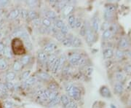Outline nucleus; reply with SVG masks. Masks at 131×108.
Masks as SVG:
<instances>
[{
  "label": "nucleus",
  "mask_w": 131,
  "mask_h": 108,
  "mask_svg": "<svg viewBox=\"0 0 131 108\" xmlns=\"http://www.w3.org/2000/svg\"><path fill=\"white\" fill-rule=\"evenodd\" d=\"M73 35H68L66 36L61 43H62L63 45L67 48H70L72 47V39H73Z\"/></svg>",
  "instance_id": "7"
},
{
  "label": "nucleus",
  "mask_w": 131,
  "mask_h": 108,
  "mask_svg": "<svg viewBox=\"0 0 131 108\" xmlns=\"http://www.w3.org/2000/svg\"><path fill=\"white\" fill-rule=\"evenodd\" d=\"M85 39H86V42L88 43L90 45H92L95 42V34H94V31L91 29H90V28H87V29H86Z\"/></svg>",
  "instance_id": "3"
},
{
  "label": "nucleus",
  "mask_w": 131,
  "mask_h": 108,
  "mask_svg": "<svg viewBox=\"0 0 131 108\" xmlns=\"http://www.w3.org/2000/svg\"><path fill=\"white\" fill-rule=\"evenodd\" d=\"M45 18L50 19L52 22H54L57 20V15L53 11H47L45 14Z\"/></svg>",
  "instance_id": "14"
},
{
  "label": "nucleus",
  "mask_w": 131,
  "mask_h": 108,
  "mask_svg": "<svg viewBox=\"0 0 131 108\" xmlns=\"http://www.w3.org/2000/svg\"><path fill=\"white\" fill-rule=\"evenodd\" d=\"M60 31L62 33V34H63L64 35H67V34L68 33V26L67 25H66V24H64L63 26V27L61 28L60 29Z\"/></svg>",
  "instance_id": "41"
},
{
  "label": "nucleus",
  "mask_w": 131,
  "mask_h": 108,
  "mask_svg": "<svg viewBox=\"0 0 131 108\" xmlns=\"http://www.w3.org/2000/svg\"><path fill=\"white\" fill-rule=\"evenodd\" d=\"M58 92L57 91H50V95H49V98H48V100L49 102H51L52 100H53V99L58 96Z\"/></svg>",
  "instance_id": "37"
},
{
  "label": "nucleus",
  "mask_w": 131,
  "mask_h": 108,
  "mask_svg": "<svg viewBox=\"0 0 131 108\" xmlns=\"http://www.w3.org/2000/svg\"><path fill=\"white\" fill-rule=\"evenodd\" d=\"M103 16H104L105 20H106V21H109V20H111V19L113 18L114 13H109V12H107V11H105Z\"/></svg>",
  "instance_id": "36"
},
{
  "label": "nucleus",
  "mask_w": 131,
  "mask_h": 108,
  "mask_svg": "<svg viewBox=\"0 0 131 108\" xmlns=\"http://www.w3.org/2000/svg\"><path fill=\"white\" fill-rule=\"evenodd\" d=\"M57 45L53 43H49L47 44H46L45 45V47H44L43 48V51L45 52L47 54V53H52L54 52L55 50L57 49Z\"/></svg>",
  "instance_id": "4"
},
{
  "label": "nucleus",
  "mask_w": 131,
  "mask_h": 108,
  "mask_svg": "<svg viewBox=\"0 0 131 108\" xmlns=\"http://www.w3.org/2000/svg\"><path fill=\"white\" fill-rule=\"evenodd\" d=\"M12 47H13V52L15 54L20 55V54L24 53V52H25L23 43L19 39H15L13 40V44H12Z\"/></svg>",
  "instance_id": "1"
},
{
  "label": "nucleus",
  "mask_w": 131,
  "mask_h": 108,
  "mask_svg": "<svg viewBox=\"0 0 131 108\" xmlns=\"http://www.w3.org/2000/svg\"><path fill=\"white\" fill-rule=\"evenodd\" d=\"M26 4L31 7H36L38 4V2L37 1H27L26 2Z\"/></svg>",
  "instance_id": "50"
},
{
  "label": "nucleus",
  "mask_w": 131,
  "mask_h": 108,
  "mask_svg": "<svg viewBox=\"0 0 131 108\" xmlns=\"http://www.w3.org/2000/svg\"><path fill=\"white\" fill-rule=\"evenodd\" d=\"M100 93L101 94L102 96L103 97H110L111 96V92H110V91L109 89L106 87V86H103L100 89Z\"/></svg>",
  "instance_id": "13"
},
{
  "label": "nucleus",
  "mask_w": 131,
  "mask_h": 108,
  "mask_svg": "<svg viewBox=\"0 0 131 108\" xmlns=\"http://www.w3.org/2000/svg\"><path fill=\"white\" fill-rule=\"evenodd\" d=\"M82 25V20L78 18H76V23H75V28H77V29H80L81 28Z\"/></svg>",
  "instance_id": "48"
},
{
  "label": "nucleus",
  "mask_w": 131,
  "mask_h": 108,
  "mask_svg": "<svg viewBox=\"0 0 131 108\" xmlns=\"http://www.w3.org/2000/svg\"><path fill=\"white\" fill-rule=\"evenodd\" d=\"M66 36L64 35L63 34H62L60 31H58L56 33H55V37L58 41H60V42H62L63 39L66 37Z\"/></svg>",
  "instance_id": "29"
},
{
  "label": "nucleus",
  "mask_w": 131,
  "mask_h": 108,
  "mask_svg": "<svg viewBox=\"0 0 131 108\" xmlns=\"http://www.w3.org/2000/svg\"><path fill=\"white\" fill-rule=\"evenodd\" d=\"M115 56H116L117 59L119 60V59H122V58H123L124 53L121 51V50H117V51H116V53H115Z\"/></svg>",
  "instance_id": "42"
},
{
  "label": "nucleus",
  "mask_w": 131,
  "mask_h": 108,
  "mask_svg": "<svg viewBox=\"0 0 131 108\" xmlns=\"http://www.w3.org/2000/svg\"><path fill=\"white\" fill-rule=\"evenodd\" d=\"M93 68L92 67V66H87L86 69V72L88 75H90V74L93 73Z\"/></svg>",
  "instance_id": "54"
},
{
  "label": "nucleus",
  "mask_w": 131,
  "mask_h": 108,
  "mask_svg": "<svg viewBox=\"0 0 131 108\" xmlns=\"http://www.w3.org/2000/svg\"><path fill=\"white\" fill-rule=\"evenodd\" d=\"M66 60V57L65 55H61L60 56V58H58V61H59V62H60V64L61 65H63L64 64Z\"/></svg>",
  "instance_id": "49"
},
{
  "label": "nucleus",
  "mask_w": 131,
  "mask_h": 108,
  "mask_svg": "<svg viewBox=\"0 0 131 108\" xmlns=\"http://www.w3.org/2000/svg\"><path fill=\"white\" fill-rule=\"evenodd\" d=\"M81 58H82V56L80 54L74 53L69 57V59H68L69 63L71 64H72V65H74V66H76Z\"/></svg>",
  "instance_id": "5"
},
{
  "label": "nucleus",
  "mask_w": 131,
  "mask_h": 108,
  "mask_svg": "<svg viewBox=\"0 0 131 108\" xmlns=\"http://www.w3.org/2000/svg\"><path fill=\"white\" fill-rule=\"evenodd\" d=\"M31 61V57L30 55H24L20 59V62L22 64V66H26L29 64Z\"/></svg>",
  "instance_id": "10"
},
{
  "label": "nucleus",
  "mask_w": 131,
  "mask_h": 108,
  "mask_svg": "<svg viewBox=\"0 0 131 108\" xmlns=\"http://www.w3.org/2000/svg\"><path fill=\"white\" fill-rule=\"evenodd\" d=\"M128 46V42L125 38H122L119 42V48L120 49H125Z\"/></svg>",
  "instance_id": "21"
},
{
  "label": "nucleus",
  "mask_w": 131,
  "mask_h": 108,
  "mask_svg": "<svg viewBox=\"0 0 131 108\" xmlns=\"http://www.w3.org/2000/svg\"><path fill=\"white\" fill-rule=\"evenodd\" d=\"M37 57L39 61H41L42 63H46L48 56L45 52H44L43 51H40L37 53Z\"/></svg>",
  "instance_id": "9"
},
{
  "label": "nucleus",
  "mask_w": 131,
  "mask_h": 108,
  "mask_svg": "<svg viewBox=\"0 0 131 108\" xmlns=\"http://www.w3.org/2000/svg\"><path fill=\"white\" fill-rule=\"evenodd\" d=\"M2 29V25L0 24V29Z\"/></svg>",
  "instance_id": "60"
},
{
  "label": "nucleus",
  "mask_w": 131,
  "mask_h": 108,
  "mask_svg": "<svg viewBox=\"0 0 131 108\" xmlns=\"http://www.w3.org/2000/svg\"><path fill=\"white\" fill-rule=\"evenodd\" d=\"M49 91H57L58 90V86L55 83H54V82H50V83L48 85V88H47Z\"/></svg>",
  "instance_id": "35"
},
{
  "label": "nucleus",
  "mask_w": 131,
  "mask_h": 108,
  "mask_svg": "<svg viewBox=\"0 0 131 108\" xmlns=\"http://www.w3.org/2000/svg\"><path fill=\"white\" fill-rule=\"evenodd\" d=\"M124 90V87L122 86V84L121 82H117V83L115 84L114 86V91L118 94H121L122 93V91Z\"/></svg>",
  "instance_id": "25"
},
{
  "label": "nucleus",
  "mask_w": 131,
  "mask_h": 108,
  "mask_svg": "<svg viewBox=\"0 0 131 108\" xmlns=\"http://www.w3.org/2000/svg\"><path fill=\"white\" fill-rule=\"evenodd\" d=\"M2 13V8H0V15H1Z\"/></svg>",
  "instance_id": "59"
},
{
  "label": "nucleus",
  "mask_w": 131,
  "mask_h": 108,
  "mask_svg": "<svg viewBox=\"0 0 131 108\" xmlns=\"http://www.w3.org/2000/svg\"><path fill=\"white\" fill-rule=\"evenodd\" d=\"M68 95L74 101H79L81 99V91L77 87L73 86L72 88L68 91Z\"/></svg>",
  "instance_id": "2"
},
{
  "label": "nucleus",
  "mask_w": 131,
  "mask_h": 108,
  "mask_svg": "<svg viewBox=\"0 0 131 108\" xmlns=\"http://www.w3.org/2000/svg\"><path fill=\"white\" fill-rule=\"evenodd\" d=\"M4 108H15V104L10 101H6L4 104Z\"/></svg>",
  "instance_id": "44"
},
{
  "label": "nucleus",
  "mask_w": 131,
  "mask_h": 108,
  "mask_svg": "<svg viewBox=\"0 0 131 108\" xmlns=\"http://www.w3.org/2000/svg\"><path fill=\"white\" fill-rule=\"evenodd\" d=\"M103 56L104 59H110V58H111L113 56V50L109 48L104 49L103 51Z\"/></svg>",
  "instance_id": "12"
},
{
  "label": "nucleus",
  "mask_w": 131,
  "mask_h": 108,
  "mask_svg": "<svg viewBox=\"0 0 131 108\" xmlns=\"http://www.w3.org/2000/svg\"><path fill=\"white\" fill-rule=\"evenodd\" d=\"M74 10V7L72 5H67L63 10V13L64 15L66 16H68L71 15V13H72V11Z\"/></svg>",
  "instance_id": "23"
},
{
  "label": "nucleus",
  "mask_w": 131,
  "mask_h": 108,
  "mask_svg": "<svg viewBox=\"0 0 131 108\" xmlns=\"http://www.w3.org/2000/svg\"><path fill=\"white\" fill-rule=\"evenodd\" d=\"M20 14H21V11L18 9H14L9 13L8 18L10 19H12V20L16 19L20 16Z\"/></svg>",
  "instance_id": "11"
},
{
  "label": "nucleus",
  "mask_w": 131,
  "mask_h": 108,
  "mask_svg": "<svg viewBox=\"0 0 131 108\" xmlns=\"http://www.w3.org/2000/svg\"><path fill=\"white\" fill-rule=\"evenodd\" d=\"M70 101H71L70 98L67 95H62L60 96V102L64 107H66L70 102Z\"/></svg>",
  "instance_id": "24"
},
{
  "label": "nucleus",
  "mask_w": 131,
  "mask_h": 108,
  "mask_svg": "<svg viewBox=\"0 0 131 108\" xmlns=\"http://www.w3.org/2000/svg\"><path fill=\"white\" fill-rule=\"evenodd\" d=\"M81 45H82L81 39L77 37H74L73 39H72V47H73V48H80Z\"/></svg>",
  "instance_id": "18"
},
{
  "label": "nucleus",
  "mask_w": 131,
  "mask_h": 108,
  "mask_svg": "<svg viewBox=\"0 0 131 108\" xmlns=\"http://www.w3.org/2000/svg\"><path fill=\"white\" fill-rule=\"evenodd\" d=\"M91 26L95 32H98L100 28V22H99V18L97 16H94L92 18L91 21Z\"/></svg>",
  "instance_id": "6"
},
{
  "label": "nucleus",
  "mask_w": 131,
  "mask_h": 108,
  "mask_svg": "<svg viewBox=\"0 0 131 108\" xmlns=\"http://www.w3.org/2000/svg\"><path fill=\"white\" fill-rule=\"evenodd\" d=\"M5 85H6V87H7V90L13 89L15 86V84H14V82L13 81H7Z\"/></svg>",
  "instance_id": "47"
},
{
  "label": "nucleus",
  "mask_w": 131,
  "mask_h": 108,
  "mask_svg": "<svg viewBox=\"0 0 131 108\" xmlns=\"http://www.w3.org/2000/svg\"><path fill=\"white\" fill-rule=\"evenodd\" d=\"M115 77H116V79H117L119 82H122V81H124V80H125L124 75H123V74H122L121 72H117V73H116Z\"/></svg>",
  "instance_id": "39"
},
{
  "label": "nucleus",
  "mask_w": 131,
  "mask_h": 108,
  "mask_svg": "<svg viewBox=\"0 0 131 108\" xmlns=\"http://www.w3.org/2000/svg\"><path fill=\"white\" fill-rule=\"evenodd\" d=\"M65 107L66 108H77V104L74 100H71Z\"/></svg>",
  "instance_id": "40"
},
{
  "label": "nucleus",
  "mask_w": 131,
  "mask_h": 108,
  "mask_svg": "<svg viewBox=\"0 0 131 108\" xmlns=\"http://www.w3.org/2000/svg\"><path fill=\"white\" fill-rule=\"evenodd\" d=\"M16 75L13 72H10L6 74V80L7 81H13L15 80Z\"/></svg>",
  "instance_id": "31"
},
{
  "label": "nucleus",
  "mask_w": 131,
  "mask_h": 108,
  "mask_svg": "<svg viewBox=\"0 0 131 108\" xmlns=\"http://www.w3.org/2000/svg\"><path fill=\"white\" fill-rule=\"evenodd\" d=\"M60 96H56V97L53 99V100H52L51 102H49L48 106H49V107H54V106L60 103Z\"/></svg>",
  "instance_id": "26"
},
{
  "label": "nucleus",
  "mask_w": 131,
  "mask_h": 108,
  "mask_svg": "<svg viewBox=\"0 0 131 108\" xmlns=\"http://www.w3.org/2000/svg\"><path fill=\"white\" fill-rule=\"evenodd\" d=\"M37 82V78L36 77H29L27 80L24 81V85L25 86H30L33 85L34 83Z\"/></svg>",
  "instance_id": "19"
},
{
  "label": "nucleus",
  "mask_w": 131,
  "mask_h": 108,
  "mask_svg": "<svg viewBox=\"0 0 131 108\" xmlns=\"http://www.w3.org/2000/svg\"><path fill=\"white\" fill-rule=\"evenodd\" d=\"M30 74H31V71L30 70H27V71L23 72V74H22V75H21V79L25 81V80H27L30 77Z\"/></svg>",
  "instance_id": "34"
},
{
  "label": "nucleus",
  "mask_w": 131,
  "mask_h": 108,
  "mask_svg": "<svg viewBox=\"0 0 131 108\" xmlns=\"http://www.w3.org/2000/svg\"><path fill=\"white\" fill-rule=\"evenodd\" d=\"M4 46L2 43H0V54H2L3 53V51H4Z\"/></svg>",
  "instance_id": "56"
},
{
  "label": "nucleus",
  "mask_w": 131,
  "mask_h": 108,
  "mask_svg": "<svg viewBox=\"0 0 131 108\" xmlns=\"http://www.w3.org/2000/svg\"><path fill=\"white\" fill-rule=\"evenodd\" d=\"M39 78L45 81H48L50 79V75L49 74H47V72H40L39 74Z\"/></svg>",
  "instance_id": "28"
},
{
  "label": "nucleus",
  "mask_w": 131,
  "mask_h": 108,
  "mask_svg": "<svg viewBox=\"0 0 131 108\" xmlns=\"http://www.w3.org/2000/svg\"><path fill=\"white\" fill-rule=\"evenodd\" d=\"M111 31H110V29H106V30H104V31L103 32V38L105 39H108L109 38H111Z\"/></svg>",
  "instance_id": "32"
},
{
  "label": "nucleus",
  "mask_w": 131,
  "mask_h": 108,
  "mask_svg": "<svg viewBox=\"0 0 131 108\" xmlns=\"http://www.w3.org/2000/svg\"><path fill=\"white\" fill-rule=\"evenodd\" d=\"M68 21L69 26L72 29H74L75 28V23H76V17L74 16V15L71 14L70 15H68Z\"/></svg>",
  "instance_id": "16"
},
{
  "label": "nucleus",
  "mask_w": 131,
  "mask_h": 108,
  "mask_svg": "<svg viewBox=\"0 0 131 108\" xmlns=\"http://www.w3.org/2000/svg\"><path fill=\"white\" fill-rule=\"evenodd\" d=\"M2 54L5 58H7V59H11L13 57V52L11 51V49L9 47H4Z\"/></svg>",
  "instance_id": "17"
},
{
  "label": "nucleus",
  "mask_w": 131,
  "mask_h": 108,
  "mask_svg": "<svg viewBox=\"0 0 131 108\" xmlns=\"http://www.w3.org/2000/svg\"><path fill=\"white\" fill-rule=\"evenodd\" d=\"M126 71H127V72H131V65H127V66H126Z\"/></svg>",
  "instance_id": "57"
},
{
  "label": "nucleus",
  "mask_w": 131,
  "mask_h": 108,
  "mask_svg": "<svg viewBox=\"0 0 131 108\" xmlns=\"http://www.w3.org/2000/svg\"><path fill=\"white\" fill-rule=\"evenodd\" d=\"M52 22L50 19H48V18H45V17L42 20V26L45 27V28H47V29H48V28H50V27L52 26Z\"/></svg>",
  "instance_id": "20"
},
{
  "label": "nucleus",
  "mask_w": 131,
  "mask_h": 108,
  "mask_svg": "<svg viewBox=\"0 0 131 108\" xmlns=\"http://www.w3.org/2000/svg\"><path fill=\"white\" fill-rule=\"evenodd\" d=\"M7 67V61L4 59H2V58H0V69L4 70V69H6Z\"/></svg>",
  "instance_id": "33"
},
{
  "label": "nucleus",
  "mask_w": 131,
  "mask_h": 108,
  "mask_svg": "<svg viewBox=\"0 0 131 108\" xmlns=\"http://www.w3.org/2000/svg\"><path fill=\"white\" fill-rule=\"evenodd\" d=\"M57 59H58V58H57V56L55 54H51V55L48 56L47 60V62L46 63L47 64V65L50 66V67L52 68V66L54 65V64L57 61Z\"/></svg>",
  "instance_id": "8"
},
{
  "label": "nucleus",
  "mask_w": 131,
  "mask_h": 108,
  "mask_svg": "<svg viewBox=\"0 0 131 108\" xmlns=\"http://www.w3.org/2000/svg\"><path fill=\"white\" fill-rule=\"evenodd\" d=\"M28 17L29 19H31V21H34L35 19L39 18V15L36 11L34 10H30L28 12Z\"/></svg>",
  "instance_id": "22"
},
{
  "label": "nucleus",
  "mask_w": 131,
  "mask_h": 108,
  "mask_svg": "<svg viewBox=\"0 0 131 108\" xmlns=\"http://www.w3.org/2000/svg\"><path fill=\"white\" fill-rule=\"evenodd\" d=\"M32 22H33V23L35 25V26H39V24L42 23V20L39 18L37 19H35V20L32 21Z\"/></svg>",
  "instance_id": "53"
},
{
  "label": "nucleus",
  "mask_w": 131,
  "mask_h": 108,
  "mask_svg": "<svg viewBox=\"0 0 131 108\" xmlns=\"http://www.w3.org/2000/svg\"><path fill=\"white\" fill-rule=\"evenodd\" d=\"M22 69V64H21L20 61H15L13 64V69L15 72H20Z\"/></svg>",
  "instance_id": "30"
},
{
  "label": "nucleus",
  "mask_w": 131,
  "mask_h": 108,
  "mask_svg": "<svg viewBox=\"0 0 131 108\" xmlns=\"http://www.w3.org/2000/svg\"><path fill=\"white\" fill-rule=\"evenodd\" d=\"M23 42L25 45V47L28 48V50H29V51H31V50L32 49V43L31 42V40L29 38L26 39H24Z\"/></svg>",
  "instance_id": "38"
},
{
  "label": "nucleus",
  "mask_w": 131,
  "mask_h": 108,
  "mask_svg": "<svg viewBox=\"0 0 131 108\" xmlns=\"http://www.w3.org/2000/svg\"><path fill=\"white\" fill-rule=\"evenodd\" d=\"M105 11H107V12H109V13H114V12H115V7L114 6V5L109 4V5L106 6Z\"/></svg>",
  "instance_id": "43"
},
{
  "label": "nucleus",
  "mask_w": 131,
  "mask_h": 108,
  "mask_svg": "<svg viewBox=\"0 0 131 108\" xmlns=\"http://www.w3.org/2000/svg\"><path fill=\"white\" fill-rule=\"evenodd\" d=\"M8 3H9L8 1H0V6L4 7V6L7 5Z\"/></svg>",
  "instance_id": "55"
},
{
  "label": "nucleus",
  "mask_w": 131,
  "mask_h": 108,
  "mask_svg": "<svg viewBox=\"0 0 131 108\" xmlns=\"http://www.w3.org/2000/svg\"><path fill=\"white\" fill-rule=\"evenodd\" d=\"M65 23H63V21L60 19H57L55 21L53 22V25L55 26V27L58 29H60L61 28L63 27V26Z\"/></svg>",
  "instance_id": "27"
},
{
  "label": "nucleus",
  "mask_w": 131,
  "mask_h": 108,
  "mask_svg": "<svg viewBox=\"0 0 131 108\" xmlns=\"http://www.w3.org/2000/svg\"><path fill=\"white\" fill-rule=\"evenodd\" d=\"M7 91V88L6 87V85L4 83L0 82V93L4 94V93H6Z\"/></svg>",
  "instance_id": "46"
},
{
  "label": "nucleus",
  "mask_w": 131,
  "mask_h": 108,
  "mask_svg": "<svg viewBox=\"0 0 131 108\" xmlns=\"http://www.w3.org/2000/svg\"><path fill=\"white\" fill-rule=\"evenodd\" d=\"M62 66L63 65H61L58 61V59H57V61H55V63L54 64V65L52 66V73H54V74H56L58 73L59 71H60L61 68H62Z\"/></svg>",
  "instance_id": "15"
},
{
  "label": "nucleus",
  "mask_w": 131,
  "mask_h": 108,
  "mask_svg": "<svg viewBox=\"0 0 131 108\" xmlns=\"http://www.w3.org/2000/svg\"><path fill=\"white\" fill-rule=\"evenodd\" d=\"M127 88H128V89H130V90L131 89V81L129 82L128 85H127Z\"/></svg>",
  "instance_id": "58"
},
{
  "label": "nucleus",
  "mask_w": 131,
  "mask_h": 108,
  "mask_svg": "<svg viewBox=\"0 0 131 108\" xmlns=\"http://www.w3.org/2000/svg\"><path fill=\"white\" fill-rule=\"evenodd\" d=\"M85 63H86V59H85V58L82 57L80 59V60L79 61V62H78L76 66H84L85 64Z\"/></svg>",
  "instance_id": "52"
},
{
  "label": "nucleus",
  "mask_w": 131,
  "mask_h": 108,
  "mask_svg": "<svg viewBox=\"0 0 131 108\" xmlns=\"http://www.w3.org/2000/svg\"><path fill=\"white\" fill-rule=\"evenodd\" d=\"M21 17L24 19L27 18H28V11H26L25 10H21Z\"/></svg>",
  "instance_id": "51"
},
{
  "label": "nucleus",
  "mask_w": 131,
  "mask_h": 108,
  "mask_svg": "<svg viewBox=\"0 0 131 108\" xmlns=\"http://www.w3.org/2000/svg\"><path fill=\"white\" fill-rule=\"evenodd\" d=\"M86 29H87L86 25H85V23H82V26H81V28H80V34L82 37H85V36Z\"/></svg>",
  "instance_id": "45"
}]
</instances>
